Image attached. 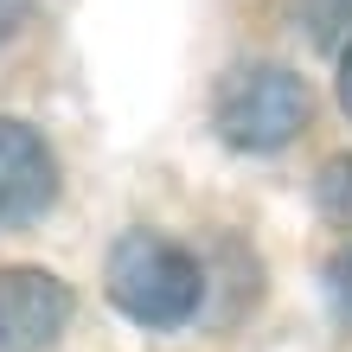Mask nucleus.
<instances>
[{
    "label": "nucleus",
    "mask_w": 352,
    "mask_h": 352,
    "mask_svg": "<svg viewBox=\"0 0 352 352\" xmlns=\"http://www.w3.org/2000/svg\"><path fill=\"white\" fill-rule=\"evenodd\" d=\"M77 295L45 269H0V352H45L71 327Z\"/></svg>",
    "instance_id": "nucleus-3"
},
{
    "label": "nucleus",
    "mask_w": 352,
    "mask_h": 352,
    "mask_svg": "<svg viewBox=\"0 0 352 352\" xmlns=\"http://www.w3.org/2000/svg\"><path fill=\"white\" fill-rule=\"evenodd\" d=\"M307 122H314V90L288 65H237L212 102V129L237 154H276Z\"/></svg>",
    "instance_id": "nucleus-2"
},
{
    "label": "nucleus",
    "mask_w": 352,
    "mask_h": 352,
    "mask_svg": "<svg viewBox=\"0 0 352 352\" xmlns=\"http://www.w3.org/2000/svg\"><path fill=\"white\" fill-rule=\"evenodd\" d=\"M314 205H320L333 224H346V231H352V154H333V160L314 173Z\"/></svg>",
    "instance_id": "nucleus-5"
},
{
    "label": "nucleus",
    "mask_w": 352,
    "mask_h": 352,
    "mask_svg": "<svg viewBox=\"0 0 352 352\" xmlns=\"http://www.w3.org/2000/svg\"><path fill=\"white\" fill-rule=\"evenodd\" d=\"M340 109L352 116V45H346V58H340Z\"/></svg>",
    "instance_id": "nucleus-7"
},
{
    "label": "nucleus",
    "mask_w": 352,
    "mask_h": 352,
    "mask_svg": "<svg viewBox=\"0 0 352 352\" xmlns=\"http://www.w3.org/2000/svg\"><path fill=\"white\" fill-rule=\"evenodd\" d=\"M19 13H26V0H0V38L19 26Z\"/></svg>",
    "instance_id": "nucleus-8"
},
{
    "label": "nucleus",
    "mask_w": 352,
    "mask_h": 352,
    "mask_svg": "<svg viewBox=\"0 0 352 352\" xmlns=\"http://www.w3.org/2000/svg\"><path fill=\"white\" fill-rule=\"evenodd\" d=\"M52 199H58V160L45 148V135L0 116V231L38 224L52 212Z\"/></svg>",
    "instance_id": "nucleus-4"
},
{
    "label": "nucleus",
    "mask_w": 352,
    "mask_h": 352,
    "mask_svg": "<svg viewBox=\"0 0 352 352\" xmlns=\"http://www.w3.org/2000/svg\"><path fill=\"white\" fill-rule=\"evenodd\" d=\"M327 288H333V301H340V314L352 320V243L327 263Z\"/></svg>",
    "instance_id": "nucleus-6"
},
{
    "label": "nucleus",
    "mask_w": 352,
    "mask_h": 352,
    "mask_svg": "<svg viewBox=\"0 0 352 352\" xmlns=\"http://www.w3.org/2000/svg\"><path fill=\"white\" fill-rule=\"evenodd\" d=\"M102 288H109V301H116L135 327L173 333V327H186V320L199 314V301H205V269L192 263V250H179L173 237H160V231H129V237L109 243Z\"/></svg>",
    "instance_id": "nucleus-1"
}]
</instances>
